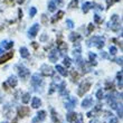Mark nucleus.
Masks as SVG:
<instances>
[{"mask_svg": "<svg viewBox=\"0 0 123 123\" xmlns=\"http://www.w3.org/2000/svg\"><path fill=\"white\" fill-rule=\"evenodd\" d=\"M29 112L30 109L28 106H20L18 110V115H19V117H25L29 114Z\"/></svg>", "mask_w": 123, "mask_h": 123, "instance_id": "1a4fd4ad", "label": "nucleus"}, {"mask_svg": "<svg viewBox=\"0 0 123 123\" xmlns=\"http://www.w3.org/2000/svg\"><path fill=\"white\" fill-rule=\"evenodd\" d=\"M120 0H107L106 1V3H107V8H110L113 3H115V2H119Z\"/></svg>", "mask_w": 123, "mask_h": 123, "instance_id": "f704fd0d", "label": "nucleus"}, {"mask_svg": "<svg viewBox=\"0 0 123 123\" xmlns=\"http://www.w3.org/2000/svg\"><path fill=\"white\" fill-rule=\"evenodd\" d=\"M117 81H119V85H120V88H122V72L117 73Z\"/></svg>", "mask_w": 123, "mask_h": 123, "instance_id": "7c9ffc66", "label": "nucleus"}, {"mask_svg": "<svg viewBox=\"0 0 123 123\" xmlns=\"http://www.w3.org/2000/svg\"><path fill=\"white\" fill-rule=\"evenodd\" d=\"M117 63H119L120 65H122V57H120V58L117 59Z\"/></svg>", "mask_w": 123, "mask_h": 123, "instance_id": "8fccbe9b", "label": "nucleus"}, {"mask_svg": "<svg viewBox=\"0 0 123 123\" xmlns=\"http://www.w3.org/2000/svg\"><path fill=\"white\" fill-rule=\"evenodd\" d=\"M105 87H106V90H113V88H114V85H113V83L107 82L106 85H105Z\"/></svg>", "mask_w": 123, "mask_h": 123, "instance_id": "e433bc0d", "label": "nucleus"}, {"mask_svg": "<svg viewBox=\"0 0 123 123\" xmlns=\"http://www.w3.org/2000/svg\"><path fill=\"white\" fill-rule=\"evenodd\" d=\"M64 16V11H58V13H57V15H56V16H54V18H53L52 19V23L54 24V23H56V21H57V20H59L62 18V17Z\"/></svg>", "mask_w": 123, "mask_h": 123, "instance_id": "b1692460", "label": "nucleus"}, {"mask_svg": "<svg viewBox=\"0 0 123 123\" xmlns=\"http://www.w3.org/2000/svg\"><path fill=\"white\" fill-rule=\"evenodd\" d=\"M20 56H21L23 58H27V57L29 56L28 49H27L26 47H21V48H20Z\"/></svg>", "mask_w": 123, "mask_h": 123, "instance_id": "4be33fe9", "label": "nucleus"}, {"mask_svg": "<svg viewBox=\"0 0 123 123\" xmlns=\"http://www.w3.org/2000/svg\"><path fill=\"white\" fill-rule=\"evenodd\" d=\"M101 56H102L103 58H106V57H107V55H106V53H105V52H102V53H101Z\"/></svg>", "mask_w": 123, "mask_h": 123, "instance_id": "de8ad7c7", "label": "nucleus"}, {"mask_svg": "<svg viewBox=\"0 0 123 123\" xmlns=\"http://www.w3.org/2000/svg\"><path fill=\"white\" fill-rule=\"evenodd\" d=\"M17 69H18V74H19V76L21 78H24V80L29 76V71H28L24 65H17Z\"/></svg>", "mask_w": 123, "mask_h": 123, "instance_id": "20e7f679", "label": "nucleus"}, {"mask_svg": "<svg viewBox=\"0 0 123 123\" xmlns=\"http://www.w3.org/2000/svg\"><path fill=\"white\" fill-rule=\"evenodd\" d=\"M91 7H95V5L92 2H85L84 5H83V12L86 13L88 10L91 9Z\"/></svg>", "mask_w": 123, "mask_h": 123, "instance_id": "aec40b11", "label": "nucleus"}, {"mask_svg": "<svg viewBox=\"0 0 123 123\" xmlns=\"http://www.w3.org/2000/svg\"><path fill=\"white\" fill-rule=\"evenodd\" d=\"M66 119L69 123H77V119H78V115L74 112H69V113L66 115Z\"/></svg>", "mask_w": 123, "mask_h": 123, "instance_id": "9d476101", "label": "nucleus"}, {"mask_svg": "<svg viewBox=\"0 0 123 123\" xmlns=\"http://www.w3.org/2000/svg\"><path fill=\"white\" fill-rule=\"evenodd\" d=\"M64 65L66 67H69V66H71V59L68 58V57H65L64 58Z\"/></svg>", "mask_w": 123, "mask_h": 123, "instance_id": "72a5a7b5", "label": "nucleus"}, {"mask_svg": "<svg viewBox=\"0 0 123 123\" xmlns=\"http://www.w3.org/2000/svg\"><path fill=\"white\" fill-rule=\"evenodd\" d=\"M46 117V112L45 111H39L38 113H37V117L32 120V123H36L38 122V121H44Z\"/></svg>", "mask_w": 123, "mask_h": 123, "instance_id": "f8f14e48", "label": "nucleus"}, {"mask_svg": "<svg viewBox=\"0 0 123 123\" xmlns=\"http://www.w3.org/2000/svg\"><path fill=\"white\" fill-rule=\"evenodd\" d=\"M110 123H119V122H117V117H111V119H110Z\"/></svg>", "mask_w": 123, "mask_h": 123, "instance_id": "a19ab883", "label": "nucleus"}, {"mask_svg": "<svg viewBox=\"0 0 123 123\" xmlns=\"http://www.w3.org/2000/svg\"><path fill=\"white\" fill-rule=\"evenodd\" d=\"M65 87H66V84L63 82V83L61 84V86L58 87V92H59V94H61V95H65V94H66V88H65Z\"/></svg>", "mask_w": 123, "mask_h": 123, "instance_id": "393cba45", "label": "nucleus"}, {"mask_svg": "<svg viewBox=\"0 0 123 123\" xmlns=\"http://www.w3.org/2000/svg\"><path fill=\"white\" fill-rule=\"evenodd\" d=\"M48 9H49L50 12H54V11L56 10V5H55L54 1H49L48 2Z\"/></svg>", "mask_w": 123, "mask_h": 123, "instance_id": "a878e982", "label": "nucleus"}, {"mask_svg": "<svg viewBox=\"0 0 123 123\" xmlns=\"http://www.w3.org/2000/svg\"><path fill=\"white\" fill-rule=\"evenodd\" d=\"M110 53L112 54V55H115V54H117V48H115L114 46H111L110 47Z\"/></svg>", "mask_w": 123, "mask_h": 123, "instance_id": "58836bf2", "label": "nucleus"}, {"mask_svg": "<svg viewBox=\"0 0 123 123\" xmlns=\"http://www.w3.org/2000/svg\"><path fill=\"white\" fill-rule=\"evenodd\" d=\"M117 113H119V117H122V109H117Z\"/></svg>", "mask_w": 123, "mask_h": 123, "instance_id": "49530a36", "label": "nucleus"}, {"mask_svg": "<svg viewBox=\"0 0 123 123\" xmlns=\"http://www.w3.org/2000/svg\"><path fill=\"white\" fill-rule=\"evenodd\" d=\"M31 45H32V47H34V48H35V49H37V48H38V44H37V43H36V42H32V43H31Z\"/></svg>", "mask_w": 123, "mask_h": 123, "instance_id": "c03bdc74", "label": "nucleus"}, {"mask_svg": "<svg viewBox=\"0 0 123 123\" xmlns=\"http://www.w3.org/2000/svg\"><path fill=\"white\" fill-rule=\"evenodd\" d=\"M40 105H42V101L39 100L38 97H34L31 101V106L34 107V109H38Z\"/></svg>", "mask_w": 123, "mask_h": 123, "instance_id": "f3484780", "label": "nucleus"}, {"mask_svg": "<svg viewBox=\"0 0 123 123\" xmlns=\"http://www.w3.org/2000/svg\"><path fill=\"white\" fill-rule=\"evenodd\" d=\"M12 123H17V119H13V121H12Z\"/></svg>", "mask_w": 123, "mask_h": 123, "instance_id": "5fc2aeb1", "label": "nucleus"}, {"mask_svg": "<svg viewBox=\"0 0 123 123\" xmlns=\"http://www.w3.org/2000/svg\"><path fill=\"white\" fill-rule=\"evenodd\" d=\"M46 38H47V36H42V40H46Z\"/></svg>", "mask_w": 123, "mask_h": 123, "instance_id": "603ef678", "label": "nucleus"}, {"mask_svg": "<svg viewBox=\"0 0 123 123\" xmlns=\"http://www.w3.org/2000/svg\"><path fill=\"white\" fill-rule=\"evenodd\" d=\"M96 97L98 98V100H102V98H103V92H102V90L97 91V93H96Z\"/></svg>", "mask_w": 123, "mask_h": 123, "instance_id": "4c0bfd02", "label": "nucleus"}, {"mask_svg": "<svg viewBox=\"0 0 123 123\" xmlns=\"http://www.w3.org/2000/svg\"><path fill=\"white\" fill-rule=\"evenodd\" d=\"M93 104V100H92V97H86V98H84L83 100V102H82V106L84 107V109H86V107H90Z\"/></svg>", "mask_w": 123, "mask_h": 123, "instance_id": "4468645a", "label": "nucleus"}, {"mask_svg": "<svg viewBox=\"0 0 123 123\" xmlns=\"http://www.w3.org/2000/svg\"><path fill=\"white\" fill-rule=\"evenodd\" d=\"M54 90H55V84L53 83V84H52V86H50V91H49V93L52 94L53 92H54Z\"/></svg>", "mask_w": 123, "mask_h": 123, "instance_id": "a18cd8bd", "label": "nucleus"}, {"mask_svg": "<svg viewBox=\"0 0 123 123\" xmlns=\"http://www.w3.org/2000/svg\"><path fill=\"white\" fill-rule=\"evenodd\" d=\"M18 12H19V19H21L23 18V11H21V9L18 10Z\"/></svg>", "mask_w": 123, "mask_h": 123, "instance_id": "09e8293b", "label": "nucleus"}, {"mask_svg": "<svg viewBox=\"0 0 123 123\" xmlns=\"http://www.w3.org/2000/svg\"><path fill=\"white\" fill-rule=\"evenodd\" d=\"M92 30H94V26H93V24H90V25H88V31L91 32Z\"/></svg>", "mask_w": 123, "mask_h": 123, "instance_id": "37998d69", "label": "nucleus"}, {"mask_svg": "<svg viewBox=\"0 0 123 123\" xmlns=\"http://www.w3.org/2000/svg\"><path fill=\"white\" fill-rule=\"evenodd\" d=\"M110 26H111V28H112L113 30H119L121 28L120 20H119V16H117V15H113V16L111 17Z\"/></svg>", "mask_w": 123, "mask_h": 123, "instance_id": "7ed1b4c3", "label": "nucleus"}, {"mask_svg": "<svg viewBox=\"0 0 123 123\" xmlns=\"http://www.w3.org/2000/svg\"><path fill=\"white\" fill-rule=\"evenodd\" d=\"M107 103L110 104L112 109H117V104L115 102V97L113 95H109L107 96Z\"/></svg>", "mask_w": 123, "mask_h": 123, "instance_id": "ddd939ff", "label": "nucleus"}, {"mask_svg": "<svg viewBox=\"0 0 123 123\" xmlns=\"http://www.w3.org/2000/svg\"><path fill=\"white\" fill-rule=\"evenodd\" d=\"M42 23L43 24H47V16H46V15H43L42 16Z\"/></svg>", "mask_w": 123, "mask_h": 123, "instance_id": "ea45409f", "label": "nucleus"}, {"mask_svg": "<svg viewBox=\"0 0 123 123\" xmlns=\"http://www.w3.org/2000/svg\"><path fill=\"white\" fill-rule=\"evenodd\" d=\"M17 78L15 75H11V76H9V78H8V84H9V86H11V87H16L17 86Z\"/></svg>", "mask_w": 123, "mask_h": 123, "instance_id": "2eb2a0df", "label": "nucleus"}, {"mask_svg": "<svg viewBox=\"0 0 123 123\" xmlns=\"http://www.w3.org/2000/svg\"><path fill=\"white\" fill-rule=\"evenodd\" d=\"M94 20H95V23L96 24H102V21H103L102 18H101L98 15H95V16H94Z\"/></svg>", "mask_w": 123, "mask_h": 123, "instance_id": "473e14b6", "label": "nucleus"}, {"mask_svg": "<svg viewBox=\"0 0 123 123\" xmlns=\"http://www.w3.org/2000/svg\"><path fill=\"white\" fill-rule=\"evenodd\" d=\"M72 78H73V82H76L78 80V74L76 71H72Z\"/></svg>", "mask_w": 123, "mask_h": 123, "instance_id": "c756f323", "label": "nucleus"}, {"mask_svg": "<svg viewBox=\"0 0 123 123\" xmlns=\"http://www.w3.org/2000/svg\"><path fill=\"white\" fill-rule=\"evenodd\" d=\"M17 2L19 3V5H21V3H24V2H25V0H17Z\"/></svg>", "mask_w": 123, "mask_h": 123, "instance_id": "3c124183", "label": "nucleus"}, {"mask_svg": "<svg viewBox=\"0 0 123 123\" xmlns=\"http://www.w3.org/2000/svg\"><path fill=\"white\" fill-rule=\"evenodd\" d=\"M91 85H92V83H91V81H88V80L83 82V83L80 85V87H78V92H77L78 95H80V96H83V95L91 88Z\"/></svg>", "mask_w": 123, "mask_h": 123, "instance_id": "f03ea898", "label": "nucleus"}, {"mask_svg": "<svg viewBox=\"0 0 123 123\" xmlns=\"http://www.w3.org/2000/svg\"><path fill=\"white\" fill-rule=\"evenodd\" d=\"M66 25H67L68 28H73V27H74V23H73L71 19H67V20H66Z\"/></svg>", "mask_w": 123, "mask_h": 123, "instance_id": "c9c22d12", "label": "nucleus"}, {"mask_svg": "<svg viewBox=\"0 0 123 123\" xmlns=\"http://www.w3.org/2000/svg\"><path fill=\"white\" fill-rule=\"evenodd\" d=\"M42 83H43V80H42V76H39V74H34L31 76V84L35 87H38Z\"/></svg>", "mask_w": 123, "mask_h": 123, "instance_id": "0eeeda50", "label": "nucleus"}, {"mask_svg": "<svg viewBox=\"0 0 123 123\" xmlns=\"http://www.w3.org/2000/svg\"><path fill=\"white\" fill-rule=\"evenodd\" d=\"M21 101H23V103L27 104V103H28V102L30 101V94H29V93L24 94V96H23V98H21Z\"/></svg>", "mask_w": 123, "mask_h": 123, "instance_id": "bb28decb", "label": "nucleus"}, {"mask_svg": "<svg viewBox=\"0 0 123 123\" xmlns=\"http://www.w3.org/2000/svg\"><path fill=\"white\" fill-rule=\"evenodd\" d=\"M56 69H57V72H58L61 75H63V76H67V71L65 69L63 66H61V65H57L56 66Z\"/></svg>", "mask_w": 123, "mask_h": 123, "instance_id": "412c9836", "label": "nucleus"}, {"mask_svg": "<svg viewBox=\"0 0 123 123\" xmlns=\"http://www.w3.org/2000/svg\"><path fill=\"white\" fill-rule=\"evenodd\" d=\"M38 30H39V25H38V24H34V25L30 27V29L28 30V36H29V37H31V38H34V37H36V36H37Z\"/></svg>", "mask_w": 123, "mask_h": 123, "instance_id": "423d86ee", "label": "nucleus"}, {"mask_svg": "<svg viewBox=\"0 0 123 123\" xmlns=\"http://www.w3.org/2000/svg\"><path fill=\"white\" fill-rule=\"evenodd\" d=\"M40 73L42 75L44 76H52L54 74V71H53V68L48 65H43L42 67H40Z\"/></svg>", "mask_w": 123, "mask_h": 123, "instance_id": "39448f33", "label": "nucleus"}, {"mask_svg": "<svg viewBox=\"0 0 123 123\" xmlns=\"http://www.w3.org/2000/svg\"><path fill=\"white\" fill-rule=\"evenodd\" d=\"M55 1H56V2H58V3H59V5H61V3H62V2H63V0H55Z\"/></svg>", "mask_w": 123, "mask_h": 123, "instance_id": "864d4df0", "label": "nucleus"}, {"mask_svg": "<svg viewBox=\"0 0 123 123\" xmlns=\"http://www.w3.org/2000/svg\"><path fill=\"white\" fill-rule=\"evenodd\" d=\"M90 62H91V64L96 65V56L93 53H90Z\"/></svg>", "mask_w": 123, "mask_h": 123, "instance_id": "cd10ccee", "label": "nucleus"}, {"mask_svg": "<svg viewBox=\"0 0 123 123\" xmlns=\"http://www.w3.org/2000/svg\"><path fill=\"white\" fill-rule=\"evenodd\" d=\"M88 45H94L96 46L97 48H102L104 46V38L100 37V36H94L93 38H91V40L88 42Z\"/></svg>", "mask_w": 123, "mask_h": 123, "instance_id": "f257e3e1", "label": "nucleus"}, {"mask_svg": "<svg viewBox=\"0 0 123 123\" xmlns=\"http://www.w3.org/2000/svg\"><path fill=\"white\" fill-rule=\"evenodd\" d=\"M101 109H102V105H100V104H98V105H96V106H95L94 111H95V112H97V111H100Z\"/></svg>", "mask_w": 123, "mask_h": 123, "instance_id": "79ce46f5", "label": "nucleus"}, {"mask_svg": "<svg viewBox=\"0 0 123 123\" xmlns=\"http://www.w3.org/2000/svg\"><path fill=\"white\" fill-rule=\"evenodd\" d=\"M82 36L80 35V34H77V32H71V35H69V39H71L72 42H78V40H81Z\"/></svg>", "mask_w": 123, "mask_h": 123, "instance_id": "dca6fc26", "label": "nucleus"}, {"mask_svg": "<svg viewBox=\"0 0 123 123\" xmlns=\"http://www.w3.org/2000/svg\"><path fill=\"white\" fill-rule=\"evenodd\" d=\"M13 57V52H9V53H6L5 55H2L0 57V65L3 64V63H6L8 62L9 59H11Z\"/></svg>", "mask_w": 123, "mask_h": 123, "instance_id": "9b49d317", "label": "nucleus"}, {"mask_svg": "<svg viewBox=\"0 0 123 123\" xmlns=\"http://www.w3.org/2000/svg\"><path fill=\"white\" fill-rule=\"evenodd\" d=\"M2 123H7V122H2Z\"/></svg>", "mask_w": 123, "mask_h": 123, "instance_id": "6e6d98bb", "label": "nucleus"}, {"mask_svg": "<svg viewBox=\"0 0 123 123\" xmlns=\"http://www.w3.org/2000/svg\"><path fill=\"white\" fill-rule=\"evenodd\" d=\"M77 5H78V0H73V1L68 5V8H69V9H74V8L77 7Z\"/></svg>", "mask_w": 123, "mask_h": 123, "instance_id": "c85d7f7f", "label": "nucleus"}, {"mask_svg": "<svg viewBox=\"0 0 123 123\" xmlns=\"http://www.w3.org/2000/svg\"><path fill=\"white\" fill-rule=\"evenodd\" d=\"M75 105H76V100H75V98H71L69 102H66V103H65V106H66V109H68V110H72Z\"/></svg>", "mask_w": 123, "mask_h": 123, "instance_id": "a211bd4d", "label": "nucleus"}, {"mask_svg": "<svg viewBox=\"0 0 123 123\" xmlns=\"http://www.w3.org/2000/svg\"><path fill=\"white\" fill-rule=\"evenodd\" d=\"M50 113H52V119H53V121H54V122H55V123H61L58 117H57V114H56V111L54 110V109H52V110H50Z\"/></svg>", "mask_w": 123, "mask_h": 123, "instance_id": "5701e85b", "label": "nucleus"}, {"mask_svg": "<svg viewBox=\"0 0 123 123\" xmlns=\"http://www.w3.org/2000/svg\"><path fill=\"white\" fill-rule=\"evenodd\" d=\"M57 48H58L59 50H65V49H67V45H66L63 40L58 39V40H57Z\"/></svg>", "mask_w": 123, "mask_h": 123, "instance_id": "6ab92c4d", "label": "nucleus"}, {"mask_svg": "<svg viewBox=\"0 0 123 123\" xmlns=\"http://www.w3.org/2000/svg\"><path fill=\"white\" fill-rule=\"evenodd\" d=\"M36 12H37V9H36L35 7H32V8H30V10H29V16L34 17L36 15Z\"/></svg>", "mask_w": 123, "mask_h": 123, "instance_id": "2f4dec72", "label": "nucleus"}, {"mask_svg": "<svg viewBox=\"0 0 123 123\" xmlns=\"http://www.w3.org/2000/svg\"><path fill=\"white\" fill-rule=\"evenodd\" d=\"M58 57H59L58 49H53V50H50V53H49V55H48V58H49V61L52 62V63L57 62Z\"/></svg>", "mask_w": 123, "mask_h": 123, "instance_id": "6e6552de", "label": "nucleus"}]
</instances>
